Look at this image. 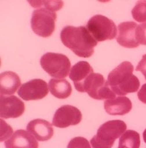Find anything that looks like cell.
Segmentation results:
<instances>
[{
	"label": "cell",
	"instance_id": "obj_1",
	"mask_svg": "<svg viewBox=\"0 0 146 148\" xmlns=\"http://www.w3.org/2000/svg\"><path fill=\"white\" fill-rule=\"evenodd\" d=\"M60 39L65 47L82 58L91 57L97 45V42L84 26H65L61 31Z\"/></svg>",
	"mask_w": 146,
	"mask_h": 148
},
{
	"label": "cell",
	"instance_id": "obj_2",
	"mask_svg": "<svg viewBox=\"0 0 146 148\" xmlns=\"http://www.w3.org/2000/svg\"><path fill=\"white\" fill-rule=\"evenodd\" d=\"M133 71V64L129 62H123L108 74L107 81L115 94L125 96L139 90L140 82Z\"/></svg>",
	"mask_w": 146,
	"mask_h": 148
},
{
	"label": "cell",
	"instance_id": "obj_3",
	"mask_svg": "<svg viewBox=\"0 0 146 148\" xmlns=\"http://www.w3.org/2000/svg\"><path fill=\"white\" fill-rule=\"evenodd\" d=\"M127 125L121 120H111L101 125L90 141L93 148H111L118 138L126 131Z\"/></svg>",
	"mask_w": 146,
	"mask_h": 148
},
{
	"label": "cell",
	"instance_id": "obj_4",
	"mask_svg": "<svg viewBox=\"0 0 146 148\" xmlns=\"http://www.w3.org/2000/svg\"><path fill=\"white\" fill-rule=\"evenodd\" d=\"M79 92H87L88 96L96 100L113 99L116 94L102 74L93 73L82 83Z\"/></svg>",
	"mask_w": 146,
	"mask_h": 148
},
{
	"label": "cell",
	"instance_id": "obj_5",
	"mask_svg": "<svg viewBox=\"0 0 146 148\" xmlns=\"http://www.w3.org/2000/svg\"><path fill=\"white\" fill-rule=\"evenodd\" d=\"M41 67L51 77L62 79L71 71V61L64 54L47 53L40 59Z\"/></svg>",
	"mask_w": 146,
	"mask_h": 148
},
{
	"label": "cell",
	"instance_id": "obj_6",
	"mask_svg": "<svg viewBox=\"0 0 146 148\" xmlns=\"http://www.w3.org/2000/svg\"><path fill=\"white\" fill-rule=\"evenodd\" d=\"M86 28L96 42L111 40L116 37L117 27L111 19L103 15H95L86 24Z\"/></svg>",
	"mask_w": 146,
	"mask_h": 148
},
{
	"label": "cell",
	"instance_id": "obj_7",
	"mask_svg": "<svg viewBox=\"0 0 146 148\" xmlns=\"http://www.w3.org/2000/svg\"><path fill=\"white\" fill-rule=\"evenodd\" d=\"M56 13L50 11L45 8L34 10L30 21L31 28L36 35L47 38L52 35L55 30Z\"/></svg>",
	"mask_w": 146,
	"mask_h": 148
},
{
	"label": "cell",
	"instance_id": "obj_8",
	"mask_svg": "<svg viewBox=\"0 0 146 148\" xmlns=\"http://www.w3.org/2000/svg\"><path fill=\"white\" fill-rule=\"evenodd\" d=\"M49 90L46 82L35 79L22 84L18 90V95L25 101H34L47 96Z\"/></svg>",
	"mask_w": 146,
	"mask_h": 148
},
{
	"label": "cell",
	"instance_id": "obj_9",
	"mask_svg": "<svg viewBox=\"0 0 146 148\" xmlns=\"http://www.w3.org/2000/svg\"><path fill=\"white\" fill-rule=\"evenodd\" d=\"M82 115L78 108L71 105H63L56 111L52 125L56 127L65 128L81 122Z\"/></svg>",
	"mask_w": 146,
	"mask_h": 148
},
{
	"label": "cell",
	"instance_id": "obj_10",
	"mask_svg": "<svg viewBox=\"0 0 146 148\" xmlns=\"http://www.w3.org/2000/svg\"><path fill=\"white\" fill-rule=\"evenodd\" d=\"M25 110V103L15 96H1L0 116L1 118L17 119Z\"/></svg>",
	"mask_w": 146,
	"mask_h": 148
},
{
	"label": "cell",
	"instance_id": "obj_11",
	"mask_svg": "<svg viewBox=\"0 0 146 148\" xmlns=\"http://www.w3.org/2000/svg\"><path fill=\"white\" fill-rule=\"evenodd\" d=\"M137 24L134 22H124L118 25L116 42L119 45L126 48H136L139 44L136 39Z\"/></svg>",
	"mask_w": 146,
	"mask_h": 148
},
{
	"label": "cell",
	"instance_id": "obj_12",
	"mask_svg": "<svg viewBox=\"0 0 146 148\" xmlns=\"http://www.w3.org/2000/svg\"><path fill=\"white\" fill-rule=\"evenodd\" d=\"M5 148H39L35 137L28 131L18 130L5 141Z\"/></svg>",
	"mask_w": 146,
	"mask_h": 148
},
{
	"label": "cell",
	"instance_id": "obj_13",
	"mask_svg": "<svg viewBox=\"0 0 146 148\" xmlns=\"http://www.w3.org/2000/svg\"><path fill=\"white\" fill-rule=\"evenodd\" d=\"M27 131L35 137L38 141H48L54 136V128L49 121L44 119H34L27 125Z\"/></svg>",
	"mask_w": 146,
	"mask_h": 148
},
{
	"label": "cell",
	"instance_id": "obj_14",
	"mask_svg": "<svg viewBox=\"0 0 146 148\" xmlns=\"http://www.w3.org/2000/svg\"><path fill=\"white\" fill-rule=\"evenodd\" d=\"M106 113L112 116H123L128 113L132 109V103L126 96H118L113 99L104 101Z\"/></svg>",
	"mask_w": 146,
	"mask_h": 148
},
{
	"label": "cell",
	"instance_id": "obj_15",
	"mask_svg": "<svg viewBox=\"0 0 146 148\" xmlns=\"http://www.w3.org/2000/svg\"><path fill=\"white\" fill-rule=\"evenodd\" d=\"M21 85L19 76L11 71H6L0 76V92L1 96H12L17 92Z\"/></svg>",
	"mask_w": 146,
	"mask_h": 148
},
{
	"label": "cell",
	"instance_id": "obj_16",
	"mask_svg": "<svg viewBox=\"0 0 146 148\" xmlns=\"http://www.w3.org/2000/svg\"><path fill=\"white\" fill-rule=\"evenodd\" d=\"M93 73H94V70L89 63L80 61L71 67L69 77L74 82L75 88L78 90L85 80Z\"/></svg>",
	"mask_w": 146,
	"mask_h": 148
},
{
	"label": "cell",
	"instance_id": "obj_17",
	"mask_svg": "<svg viewBox=\"0 0 146 148\" xmlns=\"http://www.w3.org/2000/svg\"><path fill=\"white\" fill-rule=\"evenodd\" d=\"M48 84L51 94L59 99H67L72 93V87L66 79H52Z\"/></svg>",
	"mask_w": 146,
	"mask_h": 148
},
{
	"label": "cell",
	"instance_id": "obj_18",
	"mask_svg": "<svg viewBox=\"0 0 146 148\" xmlns=\"http://www.w3.org/2000/svg\"><path fill=\"white\" fill-rule=\"evenodd\" d=\"M139 147L140 136L134 130H126L119 138L118 148H139Z\"/></svg>",
	"mask_w": 146,
	"mask_h": 148
},
{
	"label": "cell",
	"instance_id": "obj_19",
	"mask_svg": "<svg viewBox=\"0 0 146 148\" xmlns=\"http://www.w3.org/2000/svg\"><path fill=\"white\" fill-rule=\"evenodd\" d=\"M131 14L136 22H146V1H138L131 10Z\"/></svg>",
	"mask_w": 146,
	"mask_h": 148
},
{
	"label": "cell",
	"instance_id": "obj_20",
	"mask_svg": "<svg viewBox=\"0 0 146 148\" xmlns=\"http://www.w3.org/2000/svg\"><path fill=\"white\" fill-rule=\"evenodd\" d=\"M29 3L32 5L33 8L40 7L41 5H44L45 8L50 11H56L60 10L62 8L64 2L62 1H43V2H29Z\"/></svg>",
	"mask_w": 146,
	"mask_h": 148
},
{
	"label": "cell",
	"instance_id": "obj_21",
	"mask_svg": "<svg viewBox=\"0 0 146 148\" xmlns=\"http://www.w3.org/2000/svg\"><path fill=\"white\" fill-rule=\"evenodd\" d=\"M67 148H91L90 142L84 137H75L69 141Z\"/></svg>",
	"mask_w": 146,
	"mask_h": 148
},
{
	"label": "cell",
	"instance_id": "obj_22",
	"mask_svg": "<svg viewBox=\"0 0 146 148\" xmlns=\"http://www.w3.org/2000/svg\"><path fill=\"white\" fill-rule=\"evenodd\" d=\"M136 39L139 45H146V22L137 25L136 29Z\"/></svg>",
	"mask_w": 146,
	"mask_h": 148
},
{
	"label": "cell",
	"instance_id": "obj_23",
	"mask_svg": "<svg viewBox=\"0 0 146 148\" xmlns=\"http://www.w3.org/2000/svg\"><path fill=\"white\" fill-rule=\"evenodd\" d=\"M136 71H140L145 76V79H146V54L143 56L142 59L138 63L136 67Z\"/></svg>",
	"mask_w": 146,
	"mask_h": 148
},
{
	"label": "cell",
	"instance_id": "obj_24",
	"mask_svg": "<svg viewBox=\"0 0 146 148\" xmlns=\"http://www.w3.org/2000/svg\"><path fill=\"white\" fill-rule=\"evenodd\" d=\"M139 99L144 104H146V83L142 86L137 93Z\"/></svg>",
	"mask_w": 146,
	"mask_h": 148
},
{
	"label": "cell",
	"instance_id": "obj_25",
	"mask_svg": "<svg viewBox=\"0 0 146 148\" xmlns=\"http://www.w3.org/2000/svg\"><path fill=\"white\" fill-rule=\"evenodd\" d=\"M143 139H144V141L146 143V129L143 132Z\"/></svg>",
	"mask_w": 146,
	"mask_h": 148
}]
</instances>
